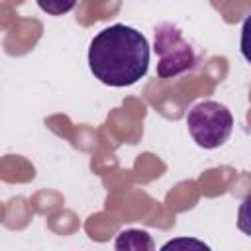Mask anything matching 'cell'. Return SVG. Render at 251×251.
Returning <instances> with one entry per match:
<instances>
[{
    "label": "cell",
    "mask_w": 251,
    "mask_h": 251,
    "mask_svg": "<svg viewBox=\"0 0 251 251\" xmlns=\"http://www.w3.org/2000/svg\"><path fill=\"white\" fill-rule=\"evenodd\" d=\"M198 247V249H210L206 243H202V241H194V239H175V241H169V243H165L163 245V249L167 251V249H178V247Z\"/></svg>",
    "instance_id": "ba28073f"
},
{
    "label": "cell",
    "mask_w": 251,
    "mask_h": 251,
    "mask_svg": "<svg viewBox=\"0 0 251 251\" xmlns=\"http://www.w3.org/2000/svg\"><path fill=\"white\" fill-rule=\"evenodd\" d=\"M186 126L196 145L204 149H216L224 145L231 135L233 116L224 104L214 100H204L188 110Z\"/></svg>",
    "instance_id": "7a4b0ae2"
},
{
    "label": "cell",
    "mask_w": 251,
    "mask_h": 251,
    "mask_svg": "<svg viewBox=\"0 0 251 251\" xmlns=\"http://www.w3.org/2000/svg\"><path fill=\"white\" fill-rule=\"evenodd\" d=\"M155 53L159 57L157 76L173 78L196 65V53L192 45L182 37V31L173 24H161L155 27Z\"/></svg>",
    "instance_id": "3957f363"
},
{
    "label": "cell",
    "mask_w": 251,
    "mask_h": 251,
    "mask_svg": "<svg viewBox=\"0 0 251 251\" xmlns=\"http://www.w3.org/2000/svg\"><path fill=\"white\" fill-rule=\"evenodd\" d=\"M237 227L251 237V194H247L237 212Z\"/></svg>",
    "instance_id": "8992f818"
},
{
    "label": "cell",
    "mask_w": 251,
    "mask_h": 251,
    "mask_svg": "<svg viewBox=\"0 0 251 251\" xmlns=\"http://www.w3.org/2000/svg\"><path fill=\"white\" fill-rule=\"evenodd\" d=\"M37 2V6L43 10V12H47L49 16H63V14H69L73 8H75V4H76V0H35Z\"/></svg>",
    "instance_id": "5b68a950"
},
{
    "label": "cell",
    "mask_w": 251,
    "mask_h": 251,
    "mask_svg": "<svg viewBox=\"0 0 251 251\" xmlns=\"http://www.w3.org/2000/svg\"><path fill=\"white\" fill-rule=\"evenodd\" d=\"M88 67L102 84L131 86L147 75L149 43L135 27L114 24L94 35L88 47Z\"/></svg>",
    "instance_id": "6da1fadb"
},
{
    "label": "cell",
    "mask_w": 251,
    "mask_h": 251,
    "mask_svg": "<svg viewBox=\"0 0 251 251\" xmlns=\"http://www.w3.org/2000/svg\"><path fill=\"white\" fill-rule=\"evenodd\" d=\"M114 247L118 251H153L155 243L151 235L143 229H124L120 231Z\"/></svg>",
    "instance_id": "277c9868"
},
{
    "label": "cell",
    "mask_w": 251,
    "mask_h": 251,
    "mask_svg": "<svg viewBox=\"0 0 251 251\" xmlns=\"http://www.w3.org/2000/svg\"><path fill=\"white\" fill-rule=\"evenodd\" d=\"M239 49H241V55L245 57V61H247V63H251V14L243 20Z\"/></svg>",
    "instance_id": "52a82bcc"
}]
</instances>
